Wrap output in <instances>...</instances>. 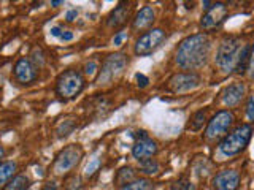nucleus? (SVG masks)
<instances>
[{
    "label": "nucleus",
    "mask_w": 254,
    "mask_h": 190,
    "mask_svg": "<svg viewBox=\"0 0 254 190\" xmlns=\"http://www.w3.org/2000/svg\"><path fill=\"white\" fill-rule=\"evenodd\" d=\"M14 78L24 86L34 83L37 79V67L34 65V62L27 57H21L14 63Z\"/></svg>",
    "instance_id": "10"
},
{
    "label": "nucleus",
    "mask_w": 254,
    "mask_h": 190,
    "mask_svg": "<svg viewBox=\"0 0 254 190\" xmlns=\"http://www.w3.org/2000/svg\"><path fill=\"white\" fill-rule=\"evenodd\" d=\"M246 116H248L250 121H254V97L248 100V105H246Z\"/></svg>",
    "instance_id": "27"
},
{
    "label": "nucleus",
    "mask_w": 254,
    "mask_h": 190,
    "mask_svg": "<svg viewBox=\"0 0 254 190\" xmlns=\"http://www.w3.org/2000/svg\"><path fill=\"white\" fill-rule=\"evenodd\" d=\"M251 135H253L251 125L245 124V125L237 127L232 133H229L222 138V141L219 142V152L226 157L238 155L240 152H243L246 146H248Z\"/></svg>",
    "instance_id": "4"
},
{
    "label": "nucleus",
    "mask_w": 254,
    "mask_h": 190,
    "mask_svg": "<svg viewBox=\"0 0 254 190\" xmlns=\"http://www.w3.org/2000/svg\"><path fill=\"white\" fill-rule=\"evenodd\" d=\"M200 83V78L195 73H178L175 75L170 81H169V89L175 94H180V92H188L190 89H195Z\"/></svg>",
    "instance_id": "11"
},
{
    "label": "nucleus",
    "mask_w": 254,
    "mask_h": 190,
    "mask_svg": "<svg viewBox=\"0 0 254 190\" xmlns=\"http://www.w3.org/2000/svg\"><path fill=\"white\" fill-rule=\"evenodd\" d=\"M53 6H59V5H64V0H56V2H51Z\"/></svg>",
    "instance_id": "35"
},
{
    "label": "nucleus",
    "mask_w": 254,
    "mask_h": 190,
    "mask_svg": "<svg viewBox=\"0 0 254 190\" xmlns=\"http://www.w3.org/2000/svg\"><path fill=\"white\" fill-rule=\"evenodd\" d=\"M250 71V76L254 78V46L250 49V59H248V68H246Z\"/></svg>",
    "instance_id": "28"
},
{
    "label": "nucleus",
    "mask_w": 254,
    "mask_h": 190,
    "mask_svg": "<svg viewBox=\"0 0 254 190\" xmlns=\"http://www.w3.org/2000/svg\"><path fill=\"white\" fill-rule=\"evenodd\" d=\"M240 186V174L235 170H224L219 171L213 178L214 190H237Z\"/></svg>",
    "instance_id": "12"
},
{
    "label": "nucleus",
    "mask_w": 254,
    "mask_h": 190,
    "mask_svg": "<svg viewBox=\"0 0 254 190\" xmlns=\"http://www.w3.org/2000/svg\"><path fill=\"white\" fill-rule=\"evenodd\" d=\"M76 16H78V11H76V10H70V11H67V14H65V19H67L68 22H71V21H75V19H76Z\"/></svg>",
    "instance_id": "31"
},
{
    "label": "nucleus",
    "mask_w": 254,
    "mask_h": 190,
    "mask_svg": "<svg viewBox=\"0 0 254 190\" xmlns=\"http://www.w3.org/2000/svg\"><path fill=\"white\" fill-rule=\"evenodd\" d=\"M61 40L62 42H70V40H73V34H71V32H64Z\"/></svg>",
    "instance_id": "34"
},
{
    "label": "nucleus",
    "mask_w": 254,
    "mask_h": 190,
    "mask_svg": "<svg viewBox=\"0 0 254 190\" xmlns=\"http://www.w3.org/2000/svg\"><path fill=\"white\" fill-rule=\"evenodd\" d=\"M229 14V10L224 3H211L210 10L206 11V14L202 18L200 26L205 30H213V29H218L222 22L226 21Z\"/></svg>",
    "instance_id": "9"
},
{
    "label": "nucleus",
    "mask_w": 254,
    "mask_h": 190,
    "mask_svg": "<svg viewBox=\"0 0 254 190\" xmlns=\"http://www.w3.org/2000/svg\"><path fill=\"white\" fill-rule=\"evenodd\" d=\"M205 121H206V111H203V109H200V111H197V113L192 116V121H190V125H189V129L190 130H200L202 127H203V124H205Z\"/></svg>",
    "instance_id": "22"
},
{
    "label": "nucleus",
    "mask_w": 254,
    "mask_h": 190,
    "mask_svg": "<svg viewBox=\"0 0 254 190\" xmlns=\"http://www.w3.org/2000/svg\"><path fill=\"white\" fill-rule=\"evenodd\" d=\"M172 190H195V186L190 181L186 179H180L172 186Z\"/></svg>",
    "instance_id": "24"
},
{
    "label": "nucleus",
    "mask_w": 254,
    "mask_h": 190,
    "mask_svg": "<svg viewBox=\"0 0 254 190\" xmlns=\"http://www.w3.org/2000/svg\"><path fill=\"white\" fill-rule=\"evenodd\" d=\"M126 40H127V32L126 30H119L118 34L115 35V38H113V45L115 46H121Z\"/></svg>",
    "instance_id": "26"
},
{
    "label": "nucleus",
    "mask_w": 254,
    "mask_h": 190,
    "mask_svg": "<svg viewBox=\"0 0 254 190\" xmlns=\"http://www.w3.org/2000/svg\"><path fill=\"white\" fill-rule=\"evenodd\" d=\"M116 184L118 186H126V184H129V182L135 181V170L130 168V166H126V168H121L118 171L116 174Z\"/></svg>",
    "instance_id": "19"
},
{
    "label": "nucleus",
    "mask_w": 254,
    "mask_h": 190,
    "mask_svg": "<svg viewBox=\"0 0 254 190\" xmlns=\"http://www.w3.org/2000/svg\"><path fill=\"white\" fill-rule=\"evenodd\" d=\"M156 152H157V142L149 138L137 140V142L132 147V155L138 162L145 160V158H151L153 155H156Z\"/></svg>",
    "instance_id": "14"
},
{
    "label": "nucleus",
    "mask_w": 254,
    "mask_h": 190,
    "mask_svg": "<svg viewBox=\"0 0 254 190\" xmlns=\"http://www.w3.org/2000/svg\"><path fill=\"white\" fill-rule=\"evenodd\" d=\"M16 168H18L16 162H3V163H0V189L5 187L8 182L13 179L14 173H16Z\"/></svg>",
    "instance_id": "17"
},
{
    "label": "nucleus",
    "mask_w": 254,
    "mask_h": 190,
    "mask_svg": "<svg viewBox=\"0 0 254 190\" xmlns=\"http://www.w3.org/2000/svg\"><path fill=\"white\" fill-rule=\"evenodd\" d=\"M42 190H59V186L56 184V182H46V184L43 186V189Z\"/></svg>",
    "instance_id": "32"
},
{
    "label": "nucleus",
    "mask_w": 254,
    "mask_h": 190,
    "mask_svg": "<svg viewBox=\"0 0 254 190\" xmlns=\"http://www.w3.org/2000/svg\"><path fill=\"white\" fill-rule=\"evenodd\" d=\"M245 94H246V86L243 83H234L227 86L224 92H222V103L229 108L237 106L245 98Z\"/></svg>",
    "instance_id": "13"
},
{
    "label": "nucleus",
    "mask_w": 254,
    "mask_h": 190,
    "mask_svg": "<svg viewBox=\"0 0 254 190\" xmlns=\"http://www.w3.org/2000/svg\"><path fill=\"white\" fill-rule=\"evenodd\" d=\"M86 86L84 75L76 68H68L56 79V94L62 100H73L83 92Z\"/></svg>",
    "instance_id": "3"
},
{
    "label": "nucleus",
    "mask_w": 254,
    "mask_h": 190,
    "mask_svg": "<svg viewBox=\"0 0 254 190\" xmlns=\"http://www.w3.org/2000/svg\"><path fill=\"white\" fill-rule=\"evenodd\" d=\"M127 18H129V5L119 3L108 16V26L110 27H119L126 22Z\"/></svg>",
    "instance_id": "16"
},
{
    "label": "nucleus",
    "mask_w": 254,
    "mask_h": 190,
    "mask_svg": "<svg viewBox=\"0 0 254 190\" xmlns=\"http://www.w3.org/2000/svg\"><path fill=\"white\" fill-rule=\"evenodd\" d=\"M62 34H64V32H62V29L61 27H58V26H56V27H51V35L53 37H62Z\"/></svg>",
    "instance_id": "33"
},
{
    "label": "nucleus",
    "mask_w": 254,
    "mask_h": 190,
    "mask_svg": "<svg viewBox=\"0 0 254 190\" xmlns=\"http://www.w3.org/2000/svg\"><path fill=\"white\" fill-rule=\"evenodd\" d=\"M73 129H75V122L73 121H64L59 125V129H58V137L59 138H65L71 133V130H73Z\"/></svg>",
    "instance_id": "23"
},
{
    "label": "nucleus",
    "mask_w": 254,
    "mask_h": 190,
    "mask_svg": "<svg viewBox=\"0 0 254 190\" xmlns=\"http://www.w3.org/2000/svg\"><path fill=\"white\" fill-rule=\"evenodd\" d=\"M135 78H137V81H138V86H140V87H146V86H148V78H146L145 75H140V73H138Z\"/></svg>",
    "instance_id": "30"
},
{
    "label": "nucleus",
    "mask_w": 254,
    "mask_h": 190,
    "mask_svg": "<svg viewBox=\"0 0 254 190\" xmlns=\"http://www.w3.org/2000/svg\"><path fill=\"white\" fill-rule=\"evenodd\" d=\"M81 158H83V147L79 144H70L65 149H62L59 152V155L56 157L53 170L56 174L62 176V174H65L70 170H73Z\"/></svg>",
    "instance_id": "5"
},
{
    "label": "nucleus",
    "mask_w": 254,
    "mask_h": 190,
    "mask_svg": "<svg viewBox=\"0 0 254 190\" xmlns=\"http://www.w3.org/2000/svg\"><path fill=\"white\" fill-rule=\"evenodd\" d=\"M100 165H102V160H100V158H94V160H91V162H89V165L86 166L84 174H86L87 178L92 176V174L100 168Z\"/></svg>",
    "instance_id": "25"
},
{
    "label": "nucleus",
    "mask_w": 254,
    "mask_h": 190,
    "mask_svg": "<svg viewBox=\"0 0 254 190\" xmlns=\"http://www.w3.org/2000/svg\"><path fill=\"white\" fill-rule=\"evenodd\" d=\"M250 46L243 45L240 38L229 37L222 40L216 52V65L222 73H232L234 70L245 71L248 68Z\"/></svg>",
    "instance_id": "2"
},
{
    "label": "nucleus",
    "mask_w": 254,
    "mask_h": 190,
    "mask_svg": "<svg viewBox=\"0 0 254 190\" xmlns=\"http://www.w3.org/2000/svg\"><path fill=\"white\" fill-rule=\"evenodd\" d=\"M30 189V179L24 174H18L14 176L10 182L6 184V190H29Z\"/></svg>",
    "instance_id": "18"
},
{
    "label": "nucleus",
    "mask_w": 254,
    "mask_h": 190,
    "mask_svg": "<svg viewBox=\"0 0 254 190\" xmlns=\"http://www.w3.org/2000/svg\"><path fill=\"white\" fill-rule=\"evenodd\" d=\"M232 124H234V114L230 113L229 109L218 111L208 122V127H206V130H205V138L208 141H214L221 137H224L226 132L232 127Z\"/></svg>",
    "instance_id": "8"
},
{
    "label": "nucleus",
    "mask_w": 254,
    "mask_h": 190,
    "mask_svg": "<svg viewBox=\"0 0 254 190\" xmlns=\"http://www.w3.org/2000/svg\"><path fill=\"white\" fill-rule=\"evenodd\" d=\"M140 170L145 174H156L159 171V163L154 158H145L140 162Z\"/></svg>",
    "instance_id": "21"
},
{
    "label": "nucleus",
    "mask_w": 254,
    "mask_h": 190,
    "mask_svg": "<svg viewBox=\"0 0 254 190\" xmlns=\"http://www.w3.org/2000/svg\"><path fill=\"white\" fill-rule=\"evenodd\" d=\"M127 65V55L118 52V54H111L103 60L102 68L99 71V76L95 79L97 84H107L110 81H113L116 76L123 73V70Z\"/></svg>",
    "instance_id": "6"
},
{
    "label": "nucleus",
    "mask_w": 254,
    "mask_h": 190,
    "mask_svg": "<svg viewBox=\"0 0 254 190\" xmlns=\"http://www.w3.org/2000/svg\"><path fill=\"white\" fill-rule=\"evenodd\" d=\"M211 52V42L208 35L195 34L185 38L177 49V60L178 67L185 70H197L203 67Z\"/></svg>",
    "instance_id": "1"
},
{
    "label": "nucleus",
    "mask_w": 254,
    "mask_h": 190,
    "mask_svg": "<svg viewBox=\"0 0 254 190\" xmlns=\"http://www.w3.org/2000/svg\"><path fill=\"white\" fill-rule=\"evenodd\" d=\"M154 22V10L153 6H143L141 10L137 13L135 19L132 22V29L133 30H145L149 26H153Z\"/></svg>",
    "instance_id": "15"
},
{
    "label": "nucleus",
    "mask_w": 254,
    "mask_h": 190,
    "mask_svg": "<svg viewBox=\"0 0 254 190\" xmlns=\"http://www.w3.org/2000/svg\"><path fill=\"white\" fill-rule=\"evenodd\" d=\"M121 190H154V184L149 179H135L123 186Z\"/></svg>",
    "instance_id": "20"
},
{
    "label": "nucleus",
    "mask_w": 254,
    "mask_h": 190,
    "mask_svg": "<svg viewBox=\"0 0 254 190\" xmlns=\"http://www.w3.org/2000/svg\"><path fill=\"white\" fill-rule=\"evenodd\" d=\"M3 154H5V150H3V147H2V146H0V158L3 157Z\"/></svg>",
    "instance_id": "36"
},
{
    "label": "nucleus",
    "mask_w": 254,
    "mask_h": 190,
    "mask_svg": "<svg viewBox=\"0 0 254 190\" xmlns=\"http://www.w3.org/2000/svg\"><path fill=\"white\" fill-rule=\"evenodd\" d=\"M95 71H97V63H95V62H87L86 65H84V73L86 75L92 76Z\"/></svg>",
    "instance_id": "29"
},
{
    "label": "nucleus",
    "mask_w": 254,
    "mask_h": 190,
    "mask_svg": "<svg viewBox=\"0 0 254 190\" xmlns=\"http://www.w3.org/2000/svg\"><path fill=\"white\" fill-rule=\"evenodd\" d=\"M165 38H167V34L162 29H151L138 37V40L135 42L133 51L137 55H140V57H143V55H149L165 42Z\"/></svg>",
    "instance_id": "7"
}]
</instances>
